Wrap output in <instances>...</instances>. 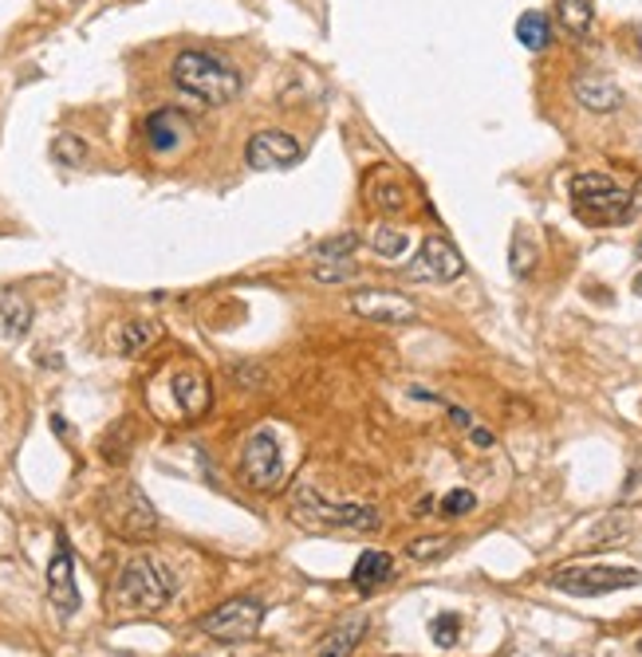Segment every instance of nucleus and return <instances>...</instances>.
<instances>
[{
  "mask_svg": "<svg viewBox=\"0 0 642 657\" xmlns=\"http://www.w3.org/2000/svg\"><path fill=\"white\" fill-rule=\"evenodd\" d=\"M568 193L575 201V213H580L583 225H627L642 213V181L634 189H622L611 174H599V169H583L568 181Z\"/></svg>",
  "mask_w": 642,
  "mask_h": 657,
  "instance_id": "f257e3e1",
  "label": "nucleus"
},
{
  "mask_svg": "<svg viewBox=\"0 0 642 657\" xmlns=\"http://www.w3.org/2000/svg\"><path fill=\"white\" fill-rule=\"evenodd\" d=\"M170 79H174V87H182L186 95L206 103V107H225V103H233V98L241 95V87H245L241 71L233 68L225 56L206 51V48L178 51L174 63H170Z\"/></svg>",
  "mask_w": 642,
  "mask_h": 657,
  "instance_id": "f03ea898",
  "label": "nucleus"
},
{
  "mask_svg": "<svg viewBox=\"0 0 642 657\" xmlns=\"http://www.w3.org/2000/svg\"><path fill=\"white\" fill-rule=\"evenodd\" d=\"M178 590V579L174 571L162 567L159 560L150 555H135V560L122 563L119 579H115V590H110V602L119 610H142V614H154L162 610Z\"/></svg>",
  "mask_w": 642,
  "mask_h": 657,
  "instance_id": "7ed1b4c3",
  "label": "nucleus"
},
{
  "mask_svg": "<svg viewBox=\"0 0 642 657\" xmlns=\"http://www.w3.org/2000/svg\"><path fill=\"white\" fill-rule=\"evenodd\" d=\"M288 516L307 528H339V531H378L383 516L371 504H331L312 484H300L288 496Z\"/></svg>",
  "mask_w": 642,
  "mask_h": 657,
  "instance_id": "20e7f679",
  "label": "nucleus"
},
{
  "mask_svg": "<svg viewBox=\"0 0 642 657\" xmlns=\"http://www.w3.org/2000/svg\"><path fill=\"white\" fill-rule=\"evenodd\" d=\"M100 512H103V524H107L119 540L139 543L159 531V512L150 508V501L135 484H115V489L103 492Z\"/></svg>",
  "mask_w": 642,
  "mask_h": 657,
  "instance_id": "39448f33",
  "label": "nucleus"
},
{
  "mask_svg": "<svg viewBox=\"0 0 642 657\" xmlns=\"http://www.w3.org/2000/svg\"><path fill=\"white\" fill-rule=\"evenodd\" d=\"M548 587L575 595V599H599L611 590L642 587V571L634 567H560L548 575Z\"/></svg>",
  "mask_w": 642,
  "mask_h": 657,
  "instance_id": "423d86ee",
  "label": "nucleus"
},
{
  "mask_svg": "<svg viewBox=\"0 0 642 657\" xmlns=\"http://www.w3.org/2000/svg\"><path fill=\"white\" fill-rule=\"evenodd\" d=\"M284 477V457H280V442L272 430H257L245 442L241 453V481L253 492H272Z\"/></svg>",
  "mask_w": 642,
  "mask_h": 657,
  "instance_id": "0eeeda50",
  "label": "nucleus"
},
{
  "mask_svg": "<svg viewBox=\"0 0 642 657\" xmlns=\"http://www.w3.org/2000/svg\"><path fill=\"white\" fill-rule=\"evenodd\" d=\"M265 622V607L257 599H229L213 614L201 619V630L218 642H248Z\"/></svg>",
  "mask_w": 642,
  "mask_h": 657,
  "instance_id": "6e6552de",
  "label": "nucleus"
},
{
  "mask_svg": "<svg viewBox=\"0 0 642 657\" xmlns=\"http://www.w3.org/2000/svg\"><path fill=\"white\" fill-rule=\"evenodd\" d=\"M465 272V260L445 236H425L418 256L402 268L406 280H422V284H450Z\"/></svg>",
  "mask_w": 642,
  "mask_h": 657,
  "instance_id": "1a4fd4ad",
  "label": "nucleus"
},
{
  "mask_svg": "<svg viewBox=\"0 0 642 657\" xmlns=\"http://www.w3.org/2000/svg\"><path fill=\"white\" fill-rule=\"evenodd\" d=\"M300 157H304V150H300L296 138L284 134V130H257V134L248 138V146H245L248 169H260V174H268V169L296 166Z\"/></svg>",
  "mask_w": 642,
  "mask_h": 657,
  "instance_id": "9d476101",
  "label": "nucleus"
},
{
  "mask_svg": "<svg viewBox=\"0 0 642 657\" xmlns=\"http://www.w3.org/2000/svg\"><path fill=\"white\" fill-rule=\"evenodd\" d=\"M48 599L63 619L80 610V590H75V560H71V543L63 531H56V555L48 563Z\"/></svg>",
  "mask_w": 642,
  "mask_h": 657,
  "instance_id": "9b49d317",
  "label": "nucleus"
},
{
  "mask_svg": "<svg viewBox=\"0 0 642 657\" xmlns=\"http://www.w3.org/2000/svg\"><path fill=\"white\" fill-rule=\"evenodd\" d=\"M351 307H355V315L371 319V324H415L418 319L415 307L395 292H359L351 300Z\"/></svg>",
  "mask_w": 642,
  "mask_h": 657,
  "instance_id": "f8f14e48",
  "label": "nucleus"
},
{
  "mask_svg": "<svg viewBox=\"0 0 642 657\" xmlns=\"http://www.w3.org/2000/svg\"><path fill=\"white\" fill-rule=\"evenodd\" d=\"M142 134H147V146L154 154H170V150H178L189 134V118L174 107H162L142 122Z\"/></svg>",
  "mask_w": 642,
  "mask_h": 657,
  "instance_id": "ddd939ff",
  "label": "nucleus"
},
{
  "mask_svg": "<svg viewBox=\"0 0 642 657\" xmlns=\"http://www.w3.org/2000/svg\"><path fill=\"white\" fill-rule=\"evenodd\" d=\"M572 95H575V103H580L583 110H592V115H611V110H619V103H622V91L615 87L611 79L607 75H575V83H572Z\"/></svg>",
  "mask_w": 642,
  "mask_h": 657,
  "instance_id": "4468645a",
  "label": "nucleus"
},
{
  "mask_svg": "<svg viewBox=\"0 0 642 657\" xmlns=\"http://www.w3.org/2000/svg\"><path fill=\"white\" fill-rule=\"evenodd\" d=\"M366 614H351V619L336 622V630H327L324 642H319V657H351L359 649V642L366 638Z\"/></svg>",
  "mask_w": 642,
  "mask_h": 657,
  "instance_id": "2eb2a0df",
  "label": "nucleus"
},
{
  "mask_svg": "<svg viewBox=\"0 0 642 657\" xmlns=\"http://www.w3.org/2000/svg\"><path fill=\"white\" fill-rule=\"evenodd\" d=\"M170 390H174L178 413H182V418H189V422L209 410V386H206V378H201V374L178 371V374H174V383H170Z\"/></svg>",
  "mask_w": 642,
  "mask_h": 657,
  "instance_id": "dca6fc26",
  "label": "nucleus"
},
{
  "mask_svg": "<svg viewBox=\"0 0 642 657\" xmlns=\"http://www.w3.org/2000/svg\"><path fill=\"white\" fill-rule=\"evenodd\" d=\"M390 571H395V560L386 551H363L351 567V583H355V590H375L390 579Z\"/></svg>",
  "mask_w": 642,
  "mask_h": 657,
  "instance_id": "f3484780",
  "label": "nucleus"
},
{
  "mask_svg": "<svg viewBox=\"0 0 642 657\" xmlns=\"http://www.w3.org/2000/svg\"><path fill=\"white\" fill-rule=\"evenodd\" d=\"M642 524V508H619V512H607L592 531H587V540L592 543H615V540H627L634 528Z\"/></svg>",
  "mask_w": 642,
  "mask_h": 657,
  "instance_id": "a211bd4d",
  "label": "nucleus"
},
{
  "mask_svg": "<svg viewBox=\"0 0 642 657\" xmlns=\"http://www.w3.org/2000/svg\"><path fill=\"white\" fill-rule=\"evenodd\" d=\"M32 327V304L16 292H0V335L4 339H21Z\"/></svg>",
  "mask_w": 642,
  "mask_h": 657,
  "instance_id": "6ab92c4d",
  "label": "nucleus"
},
{
  "mask_svg": "<svg viewBox=\"0 0 642 657\" xmlns=\"http://www.w3.org/2000/svg\"><path fill=\"white\" fill-rule=\"evenodd\" d=\"M154 339H159V324H150V319H130V324L119 331V354L135 359V354L147 351Z\"/></svg>",
  "mask_w": 642,
  "mask_h": 657,
  "instance_id": "aec40b11",
  "label": "nucleus"
},
{
  "mask_svg": "<svg viewBox=\"0 0 642 657\" xmlns=\"http://www.w3.org/2000/svg\"><path fill=\"white\" fill-rule=\"evenodd\" d=\"M516 39H521L528 51H544L548 48V39H552L548 16H544V12H524V16L516 20Z\"/></svg>",
  "mask_w": 642,
  "mask_h": 657,
  "instance_id": "412c9836",
  "label": "nucleus"
},
{
  "mask_svg": "<svg viewBox=\"0 0 642 657\" xmlns=\"http://www.w3.org/2000/svg\"><path fill=\"white\" fill-rule=\"evenodd\" d=\"M560 24L572 32V36H592L595 28L592 0H560Z\"/></svg>",
  "mask_w": 642,
  "mask_h": 657,
  "instance_id": "4be33fe9",
  "label": "nucleus"
},
{
  "mask_svg": "<svg viewBox=\"0 0 642 657\" xmlns=\"http://www.w3.org/2000/svg\"><path fill=\"white\" fill-rule=\"evenodd\" d=\"M51 162L60 169H80L83 162H87V142L75 134H60L51 142Z\"/></svg>",
  "mask_w": 642,
  "mask_h": 657,
  "instance_id": "5701e85b",
  "label": "nucleus"
},
{
  "mask_svg": "<svg viewBox=\"0 0 642 657\" xmlns=\"http://www.w3.org/2000/svg\"><path fill=\"white\" fill-rule=\"evenodd\" d=\"M371 201H375L383 213H402V209L410 206V197H406V189L398 186L395 177H378L375 186H371Z\"/></svg>",
  "mask_w": 642,
  "mask_h": 657,
  "instance_id": "b1692460",
  "label": "nucleus"
},
{
  "mask_svg": "<svg viewBox=\"0 0 642 657\" xmlns=\"http://www.w3.org/2000/svg\"><path fill=\"white\" fill-rule=\"evenodd\" d=\"M406 245H410V236L398 233V228H390V225H378L375 233H371V248H375L383 260H398V256L406 253Z\"/></svg>",
  "mask_w": 642,
  "mask_h": 657,
  "instance_id": "393cba45",
  "label": "nucleus"
},
{
  "mask_svg": "<svg viewBox=\"0 0 642 657\" xmlns=\"http://www.w3.org/2000/svg\"><path fill=\"white\" fill-rule=\"evenodd\" d=\"M359 248V233H339V236H327L316 245V260H347V256Z\"/></svg>",
  "mask_w": 642,
  "mask_h": 657,
  "instance_id": "a878e982",
  "label": "nucleus"
},
{
  "mask_svg": "<svg viewBox=\"0 0 642 657\" xmlns=\"http://www.w3.org/2000/svg\"><path fill=\"white\" fill-rule=\"evenodd\" d=\"M312 275H316L319 284H347V280L359 275V268L351 265V260H319V265L312 268Z\"/></svg>",
  "mask_w": 642,
  "mask_h": 657,
  "instance_id": "bb28decb",
  "label": "nucleus"
},
{
  "mask_svg": "<svg viewBox=\"0 0 642 657\" xmlns=\"http://www.w3.org/2000/svg\"><path fill=\"white\" fill-rule=\"evenodd\" d=\"M130 453V422H119L115 425V433H107L103 437V457H107L110 465H122Z\"/></svg>",
  "mask_w": 642,
  "mask_h": 657,
  "instance_id": "cd10ccee",
  "label": "nucleus"
},
{
  "mask_svg": "<svg viewBox=\"0 0 642 657\" xmlns=\"http://www.w3.org/2000/svg\"><path fill=\"white\" fill-rule=\"evenodd\" d=\"M457 634H462V614H437V619L430 622V638H434L437 646H454Z\"/></svg>",
  "mask_w": 642,
  "mask_h": 657,
  "instance_id": "c85d7f7f",
  "label": "nucleus"
},
{
  "mask_svg": "<svg viewBox=\"0 0 642 657\" xmlns=\"http://www.w3.org/2000/svg\"><path fill=\"white\" fill-rule=\"evenodd\" d=\"M536 268V248L528 245V236L516 233L513 236V272L516 275H528Z\"/></svg>",
  "mask_w": 642,
  "mask_h": 657,
  "instance_id": "c756f323",
  "label": "nucleus"
},
{
  "mask_svg": "<svg viewBox=\"0 0 642 657\" xmlns=\"http://www.w3.org/2000/svg\"><path fill=\"white\" fill-rule=\"evenodd\" d=\"M474 508H477V496L469 489H454L442 501V516H450V520H454V516H465V512H474Z\"/></svg>",
  "mask_w": 642,
  "mask_h": 657,
  "instance_id": "7c9ffc66",
  "label": "nucleus"
},
{
  "mask_svg": "<svg viewBox=\"0 0 642 657\" xmlns=\"http://www.w3.org/2000/svg\"><path fill=\"white\" fill-rule=\"evenodd\" d=\"M445 548H450V536H434V540H415V543H410V560L425 563V560H434V555H442Z\"/></svg>",
  "mask_w": 642,
  "mask_h": 657,
  "instance_id": "2f4dec72",
  "label": "nucleus"
},
{
  "mask_svg": "<svg viewBox=\"0 0 642 657\" xmlns=\"http://www.w3.org/2000/svg\"><path fill=\"white\" fill-rule=\"evenodd\" d=\"M469 437H474L477 445H493V433L489 430H469Z\"/></svg>",
  "mask_w": 642,
  "mask_h": 657,
  "instance_id": "473e14b6",
  "label": "nucleus"
},
{
  "mask_svg": "<svg viewBox=\"0 0 642 657\" xmlns=\"http://www.w3.org/2000/svg\"><path fill=\"white\" fill-rule=\"evenodd\" d=\"M634 44H639V56H642V20L634 24Z\"/></svg>",
  "mask_w": 642,
  "mask_h": 657,
  "instance_id": "72a5a7b5",
  "label": "nucleus"
},
{
  "mask_svg": "<svg viewBox=\"0 0 642 657\" xmlns=\"http://www.w3.org/2000/svg\"><path fill=\"white\" fill-rule=\"evenodd\" d=\"M68 4H80V0H68Z\"/></svg>",
  "mask_w": 642,
  "mask_h": 657,
  "instance_id": "f704fd0d",
  "label": "nucleus"
},
{
  "mask_svg": "<svg viewBox=\"0 0 642 657\" xmlns=\"http://www.w3.org/2000/svg\"><path fill=\"white\" fill-rule=\"evenodd\" d=\"M639 654H642V638H639Z\"/></svg>",
  "mask_w": 642,
  "mask_h": 657,
  "instance_id": "c9c22d12",
  "label": "nucleus"
},
{
  "mask_svg": "<svg viewBox=\"0 0 642 657\" xmlns=\"http://www.w3.org/2000/svg\"><path fill=\"white\" fill-rule=\"evenodd\" d=\"M639 260H642V245H639Z\"/></svg>",
  "mask_w": 642,
  "mask_h": 657,
  "instance_id": "e433bc0d",
  "label": "nucleus"
}]
</instances>
